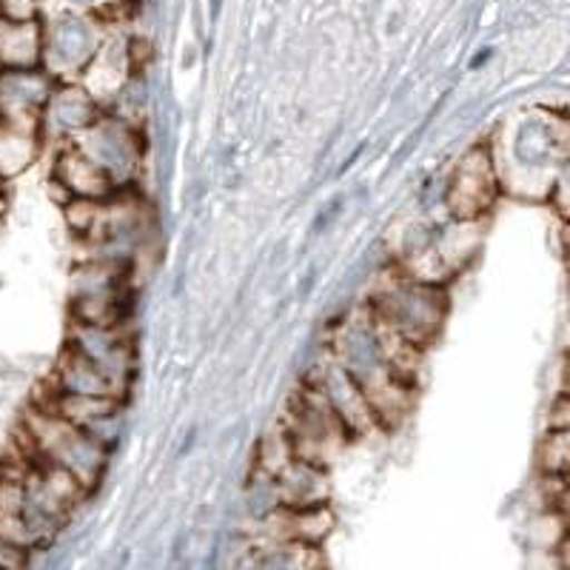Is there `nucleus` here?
I'll return each mask as SVG.
<instances>
[{"label":"nucleus","mask_w":570,"mask_h":570,"mask_svg":"<svg viewBox=\"0 0 570 570\" xmlns=\"http://www.w3.org/2000/svg\"><path fill=\"white\" fill-rule=\"evenodd\" d=\"M493 191V180L488 175V160L485 155H471L456 171V183H454V195H460V200H454V212L460 206H471L468 214H476L482 206H488Z\"/></svg>","instance_id":"obj_1"},{"label":"nucleus","mask_w":570,"mask_h":570,"mask_svg":"<svg viewBox=\"0 0 570 570\" xmlns=\"http://www.w3.org/2000/svg\"><path fill=\"white\" fill-rule=\"evenodd\" d=\"M542 468L548 473H559L564 476L568 473V428L557 431V434H548L542 445Z\"/></svg>","instance_id":"obj_2"}]
</instances>
